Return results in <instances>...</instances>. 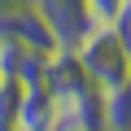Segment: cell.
<instances>
[{"instance_id":"cell-6","label":"cell","mask_w":131,"mask_h":131,"mask_svg":"<svg viewBox=\"0 0 131 131\" xmlns=\"http://www.w3.org/2000/svg\"><path fill=\"white\" fill-rule=\"evenodd\" d=\"M31 0H0V13H18V9H26Z\"/></svg>"},{"instance_id":"cell-2","label":"cell","mask_w":131,"mask_h":131,"mask_svg":"<svg viewBox=\"0 0 131 131\" xmlns=\"http://www.w3.org/2000/svg\"><path fill=\"white\" fill-rule=\"evenodd\" d=\"M31 5L48 22V31L57 35L61 48H79L96 31V18L88 13V0H31Z\"/></svg>"},{"instance_id":"cell-1","label":"cell","mask_w":131,"mask_h":131,"mask_svg":"<svg viewBox=\"0 0 131 131\" xmlns=\"http://www.w3.org/2000/svg\"><path fill=\"white\" fill-rule=\"evenodd\" d=\"M74 52H79L83 70L92 74V83H96L101 92H114V88L131 74V48L114 35V26H96Z\"/></svg>"},{"instance_id":"cell-5","label":"cell","mask_w":131,"mask_h":131,"mask_svg":"<svg viewBox=\"0 0 131 131\" xmlns=\"http://www.w3.org/2000/svg\"><path fill=\"white\" fill-rule=\"evenodd\" d=\"M122 5H127V0H88V13L96 18V26H109L122 13Z\"/></svg>"},{"instance_id":"cell-3","label":"cell","mask_w":131,"mask_h":131,"mask_svg":"<svg viewBox=\"0 0 131 131\" xmlns=\"http://www.w3.org/2000/svg\"><path fill=\"white\" fill-rule=\"evenodd\" d=\"M22 96H26V83L18 74H0V131H5V127H18Z\"/></svg>"},{"instance_id":"cell-4","label":"cell","mask_w":131,"mask_h":131,"mask_svg":"<svg viewBox=\"0 0 131 131\" xmlns=\"http://www.w3.org/2000/svg\"><path fill=\"white\" fill-rule=\"evenodd\" d=\"M105 127H131V74L105 92Z\"/></svg>"}]
</instances>
